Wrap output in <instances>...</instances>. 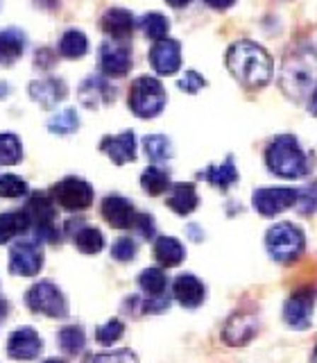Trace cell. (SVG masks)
<instances>
[{
	"mask_svg": "<svg viewBox=\"0 0 317 363\" xmlns=\"http://www.w3.org/2000/svg\"><path fill=\"white\" fill-rule=\"evenodd\" d=\"M224 64L229 73L238 79V84L245 89L258 91L270 84L272 73H275V62H272L270 52L249 39L236 41L224 55Z\"/></svg>",
	"mask_w": 317,
	"mask_h": 363,
	"instance_id": "obj_1",
	"label": "cell"
},
{
	"mask_svg": "<svg viewBox=\"0 0 317 363\" xmlns=\"http://www.w3.org/2000/svg\"><path fill=\"white\" fill-rule=\"evenodd\" d=\"M279 84L283 94L292 100L311 98L317 91V52L311 48H301L290 55L283 62Z\"/></svg>",
	"mask_w": 317,
	"mask_h": 363,
	"instance_id": "obj_2",
	"label": "cell"
},
{
	"mask_svg": "<svg viewBox=\"0 0 317 363\" xmlns=\"http://www.w3.org/2000/svg\"><path fill=\"white\" fill-rule=\"evenodd\" d=\"M265 164L270 173L286 179H297L309 173V159L292 134H279L270 141L265 150Z\"/></svg>",
	"mask_w": 317,
	"mask_h": 363,
	"instance_id": "obj_3",
	"label": "cell"
},
{
	"mask_svg": "<svg viewBox=\"0 0 317 363\" xmlns=\"http://www.w3.org/2000/svg\"><path fill=\"white\" fill-rule=\"evenodd\" d=\"M129 109L139 118H156L166 107V89L156 77H136L129 86Z\"/></svg>",
	"mask_w": 317,
	"mask_h": 363,
	"instance_id": "obj_4",
	"label": "cell"
},
{
	"mask_svg": "<svg viewBox=\"0 0 317 363\" xmlns=\"http://www.w3.org/2000/svg\"><path fill=\"white\" fill-rule=\"evenodd\" d=\"M304 245H306V236L292 223H279L275 227H270L265 234L267 252L279 264H294L304 255Z\"/></svg>",
	"mask_w": 317,
	"mask_h": 363,
	"instance_id": "obj_5",
	"label": "cell"
},
{
	"mask_svg": "<svg viewBox=\"0 0 317 363\" xmlns=\"http://www.w3.org/2000/svg\"><path fill=\"white\" fill-rule=\"evenodd\" d=\"M25 304L34 313H43L50 318H64L68 315V302L64 293L54 286L52 281H39L25 293Z\"/></svg>",
	"mask_w": 317,
	"mask_h": 363,
	"instance_id": "obj_6",
	"label": "cell"
},
{
	"mask_svg": "<svg viewBox=\"0 0 317 363\" xmlns=\"http://www.w3.org/2000/svg\"><path fill=\"white\" fill-rule=\"evenodd\" d=\"M52 198L66 211H82L93 204V186L82 177H64L54 184Z\"/></svg>",
	"mask_w": 317,
	"mask_h": 363,
	"instance_id": "obj_7",
	"label": "cell"
},
{
	"mask_svg": "<svg viewBox=\"0 0 317 363\" xmlns=\"http://www.w3.org/2000/svg\"><path fill=\"white\" fill-rule=\"evenodd\" d=\"M297 202H299V189H290V186H265L254 191L252 196L254 209L260 216H265V218H272V216L290 209Z\"/></svg>",
	"mask_w": 317,
	"mask_h": 363,
	"instance_id": "obj_8",
	"label": "cell"
},
{
	"mask_svg": "<svg viewBox=\"0 0 317 363\" xmlns=\"http://www.w3.org/2000/svg\"><path fill=\"white\" fill-rule=\"evenodd\" d=\"M43 268V247L39 241H18L9 250V272L18 277H34Z\"/></svg>",
	"mask_w": 317,
	"mask_h": 363,
	"instance_id": "obj_9",
	"label": "cell"
},
{
	"mask_svg": "<svg viewBox=\"0 0 317 363\" xmlns=\"http://www.w3.org/2000/svg\"><path fill=\"white\" fill-rule=\"evenodd\" d=\"M25 213L30 216V223L37 227V236L41 241H50L54 243L59 238V232L54 227V218H57V211H54V204L48 196H41V193H34L28 202V209Z\"/></svg>",
	"mask_w": 317,
	"mask_h": 363,
	"instance_id": "obj_10",
	"label": "cell"
},
{
	"mask_svg": "<svg viewBox=\"0 0 317 363\" xmlns=\"http://www.w3.org/2000/svg\"><path fill=\"white\" fill-rule=\"evenodd\" d=\"M315 298L317 291L311 286H301L299 291H294L288 298V302L283 304V320L292 329H309L313 320Z\"/></svg>",
	"mask_w": 317,
	"mask_h": 363,
	"instance_id": "obj_11",
	"label": "cell"
},
{
	"mask_svg": "<svg viewBox=\"0 0 317 363\" xmlns=\"http://www.w3.org/2000/svg\"><path fill=\"white\" fill-rule=\"evenodd\" d=\"M100 71L105 77H125L132 71V48L127 43L107 39L100 45Z\"/></svg>",
	"mask_w": 317,
	"mask_h": 363,
	"instance_id": "obj_12",
	"label": "cell"
},
{
	"mask_svg": "<svg viewBox=\"0 0 317 363\" xmlns=\"http://www.w3.org/2000/svg\"><path fill=\"white\" fill-rule=\"evenodd\" d=\"M256 332H258V318L254 313L238 311L224 323L222 340L231 347H241V345L249 343V340L256 336Z\"/></svg>",
	"mask_w": 317,
	"mask_h": 363,
	"instance_id": "obj_13",
	"label": "cell"
},
{
	"mask_svg": "<svg viewBox=\"0 0 317 363\" xmlns=\"http://www.w3.org/2000/svg\"><path fill=\"white\" fill-rule=\"evenodd\" d=\"M43 340L34 332V327H18L7 340V354L14 361H32L41 354Z\"/></svg>",
	"mask_w": 317,
	"mask_h": 363,
	"instance_id": "obj_14",
	"label": "cell"
},
{
	"mask_svg": "<svg viewBox=\"0 0 317 363\" xmlns=\"http://www.w3.org/2000/svg\"><path fill=\"white\" fill-rule=\"evenodd\" d=\"M79 102H82L84 107L88 109H100L105 105H111L113 100H116V89L109 84L107 77H100V75H93V77H86L82 84H79Z\"/></svg>",
	"mask_w": 317,
	"mask_h": 363,
	"instance_id": "obj_15",
	"label": "cell"
},
{
	"mask_svg": "<svg viewBox=\"0 0 317 363\" xmlns=\"http://www.w3.org/2000/svg\"><path fill=\"white\" fill-rule=\"evenodd\" d=\"M150 64L158 75H175L181 66V45L175 39H161L152 45Z\"/></svg>",
	"mask_w": 317,
	"mask_h": 363,
	"instance_id": "obj_16",
	"label": "cell"
},
{
	"mask_svg": "<svg viewBox=\"0 0 317 363\" xmlns=\"http://www.w3.org/2000/svg\"><path fill=\"white\" fill-rule=\"evenodd\" d=\"M136 213L134 204L122 198V196H107L102 200V218H105L111 227L116 230H129L136 223Z\"/></svg>",
	"mask_w": 317,
	"mask_h": 363,
	"instance_id": "obj_17",
	"label": "cell"
},
{
	"mask_svg": "<svg viewBox=\"0 0 317 363\" xmlns=\"http://www.w3.org/2000/svg\"><path fill=\"white\" fill-rule=\"evenodd\" d=\"M100 150L105 152L116 166L129 164L136 159V136H134V132L105 136V139L100 141Z\"/></svg>",
	"mask_w": 317,
	"mask_h": 363,
	"instance_id": "obj_18",
	"label": "cell"
},
{
	"mask_svg": "<svg viewBox=\"0 0 317 363\" xmlns=\"http://www.w3.org/2000/svg\"><path fill=\"white\" fill-rule=\"evenodd\" d=\"M173 295L181 306H186V309H195V306H200L204 302V298H207V289H204V284L195 275L184 272V275H179L175 279Z\"/></svg>",
	"mask_w": 317,
	"mask_h": 363,
	"instance_id": "obj_19",
	"label": "cell"
},
{
	"mask_svg": "<svg viewBox=\"0 0 317 363\" xmlns=\"http://www.w3.org/2000/svg\"><path fill=\"white\" fill-rule=\"evenodd\" d=\"M28 91H30V98L34 102H39V105L45 109H52L54 105H59V102L66 98V84L57 77L34 79V82H30Z\"/></svg>",
	"mask_w": 317,
	"mask_h": 363,
	"instance_id": "obj_20",
	"label": "cell"
},
{
	"mask_svg": "<svg viewBox=\"0 0 317 363\" xmlns=\"http://www.w3.org/2000/svg\"><path fill=\"white\" fill-rule=\"evenodd\" d=\"M102 30H105V34H109L111 39L116 41H122L132 37V32L136 28V21H134V14L122 7H111L105 11V16H102Z\"/></svg>",
	"mask_w": 317,
	"mask_h": 363,
	"instance_id": "obj_21",
	"label": "cell"
},
{
	"mask_svg": "<svg viewBox=\"0 0 317 363\" xmlns=\"http://www.w3.org/2000/svg\"><path fill=\"white\" fill-rule=\"evenodd\" d=\"M168 207L173 209L179 216H188L197 209L200 198H197V191L192 184H186V182H179V184L170 186V196H168Z\"/></svg>",
	"mask_w": 317,
	"mask_h": 363,
	"instance_id": "obj_22",
	"label": "cell"
},
{
	"mask_svg": "<svg viewBox=\"0 0 317 363\" xmlns=\"http://www.w3.org/2000/svg\"><path fill=\"white\" fill-rule=\"evenodd\" d=\"M25 50V34L16 28L0 30V66H11Z\"/></svg>",
	"mask_w": 317,
	"mask_h": 363,
	"instance_id": "obj_23",
	"label": "cell"
},
{
	"mask_svg": "<svg viewBox=\"0 0 317 363\" xmlns=\"http://www.w3.org/2000/svg\"><path fill=\"white\" fill-rule=\"evenodd\" d=\"M154 259L166 268H175L186 259V250L173 236H158L154 241Z\"/></svg>",
	"mask_w": 317,
	"mask_h": 363,
	"instance_id": "obj_24",
	"label": "cell"
},
{
	"mask_svg": "<svg viewBox=\"0 0 317 363\" xmlns=\"http://www.w3.org/2000/svg\"><path fill=\"white\" fill-rule=\"evenodd\" d=\"M202 177L209 182V184L218 186V189H229L231 184L238 182V168L234 164V157H226L220 166H209L202 173Z\"/></svg>",
	"mask_w": 317,
	"mask_h": 363,
	"instance_id": "obj_25",
	"label": "cell"
},
{
	"mask_svg": "<svg viewBox=\"0 0 317 363\" xmlns=\"http://www.w3.org/2000/svg\"><path fill=\"white\" fill-rule=\"evenodd\" d=\"M32 223H30V216L25 211H14V213H0V245L9 243L11 238L23 234L28 230Z\"/></svg>",
	"mask_w": 317,
	"mask_h": 363,
	"instance_id": "obj_26",
	"label": "cell"
},
{
	"mask_svg": "<svg viewBox=\"0 0 317 363\" xmlns=\"http://www.w3.org/2000/svg\"><path fill=\"white\" fill-rule=\"evenodd\" d=\"M88 50V41L86 34L79 30H68L64 32V37L59 39V55L66 57V60H79L84 57Z\"/></svg>",
	"mask_w": 317,
	"mask_h": 363,
	"instance_id": "obj_27",
	"label": "cell"
},
{
	"mask_svg": "<svg viewBox=\"0 0 317 363\" xmlns=\"http://www.w3.org/2000/svg\"><path fill=\"white\" fill-rule=\"evenodd\" d=\"M139 286L147 298H161L168 286V277L161 268H145L139 275Z\"/></svg>",
	"mask_w": 317,
	"mask_h": 363,
	"instance_id": "obj_28",
	"label": "cell"
},
{
	"mask_svg": "<svg viewBox=\"0 0 317 363\" xmlns=\"http://www.w3.org/2000/svg\"><path fill=\"white\" fill-rule=\"evenodd\" d=\"M143 147H145V155L150 162L154 164H161V162H168L170 157H173V143H170L168 136L163 134H150L143 139Z\"/></svg>",
	"mask_w": 317,
	"mask_h": 363,
	"instance_id": "obj_29",
	"label": "cell"
},
{
	"mask_svg": "<svg viewBox=\"0 0 317 363\" xmlns=\"http://www.w3.org/2000/svg\"><path fill=\"white\" fill-rule=\"evenodd\" d=\"M141 186L147 196H161L163 191L170 189V175L163 168L150 166V168H145V173L141 175Z\"/></svg>",
	"mask_w": 317,
	"mask_h": 363,
	"instance_id": "obj_30",
	"label": "cell"
},
{
	"mask_svg": "<svg viewBox=\"0 0 317 363\" xmlns=\"http://www.w3.org/2000/svg\"><path fill=\"white\" fill-rule=\"evenodd\" d=\"M75 247L84 255H98L105 247V236L96 227H82L75 234Z\"/></svg>",
	"mask_w": 317,
	"mask_h": 363,
	"instance_id": "obj_31",
	"label": "cell"
},
{
	"mask_svg": "<svg viewBox=\"0 0 317 363\" xmlns=\"http://www.w3.org/2000/svg\"><path fill=\"white\" fill-rule=\"evenodd\" d=\"M59 340L62 350H66L68 354H77V352H82L84 345H86V336H84V329L77 327V325H68V327H62L59 329Z\"/></svg>",
	"mask_w": 317,
	"mask_h": 363,
	"instance_id": "obj_32",
	"label": "cell"
},
{
	"mask_svg": "<svg viewBox=\"0 0 317 363\" xmlns=\"http://www.w3.org/2000/svg\"><path fill=\"white\" fill-rule=\"evenodd\" d=\"M139 26H141V30H143L145 37H150V39H154V41L166 39V34H168V30H170L168 18H166L163 14H158V11H150V14H145V16L141 18Z\"/></svg>",
	"mask_w": 317,
	"mask_h": 363,
	"instance_id": "obj_33",
	"label": "cell"
},
{
	"mask_svg": "<svg viewBox=\"0 0 317 363\" xmlns=\"http://www.w3.org/2000/svg\"><path fill=\"white\" fill-rule=\"evenodd\" d=\"M23 159V145L18 141L16 134H0V164L5 166H14Z\"/></svg>",
	"mask_w": 317,
	"mask_h": 363,
	"instance_id": "obj_34",
	"label": "cell"
},
{
	"mask_svg": "<svg viewBox=\"0 0 317 363\" xmlns=\"http://www.w3.org/2000/svg\"><path fill=\"white\" fill-rule=\"evenodd\" d=\"M79 128V116L75 109H64L48 121V130L52 134H73Z\"/></svg>",
	"mask_w": 317,
	"mask_h": 363,
	"instance_id": "obj_35",
	"label": "cell"
},
{
	"mask_svg": "<svg viewBox=\"0 0 317 363\" xmlns=\"http://www.w3.org/2000/svg\"><path fill=\"white\" fill-rule=\"evenodd\" d=\"M122 332H125L122 320H118V318H111L109 323H105L102 327H98L96 338H98V343H100V345L109 347V345H113V343H116V340L122 336Z\"/></svg>",
	"mask_w": 317,
	"mask_h": 363,
	"instance_id": "obj_36",
	"label": "cell"
},
{
	"mask_svg": "<svg viewBox=\"0 0 317 363\" xmlns=\"http://www.w3.org/2000/svg\"><path fill=\"white\" fill-rule=\"evenodd\" d=\"M82 363H139V357L132 350H116L105 354H88Z\"/></svg>",
	"mask_w": 317,
	"mask_h": 363,
	"instance_id": "obj_37",
	"label": "cell"
},
{
	"mask_svg": "<svg viewBox=\"0 0 317 363\" xmlns=\"http://www.w3.org/2000/svg\"><path fill=\"white\" fill-rule=\"evenodd\" d=\"M28 193L25 179L18 175H3L0 177V198H21Z\"/></svg>",
	"mask_w": 317,
	"mask_h": 363,
	"instance_id": "obj_38",
	"label": "cell"
},
{
	"mask_svg": "<svg viewBox=\"0 0 317 363\" xmlns=\"http://www.w3.org/2000/svg\"><path fill=\"white\" fill-rule=\"evenodd\" d=\"M297 207H299V213H304V216H311V213L317 211V182H313V184L299 189V202H297Z\"/></svg>",
	"mask_w": 317,
	"mask_h": 363,
	"instance_id": "obj_39",
	"label": "cell"
},
{
	"mask_svg": "<svg viewBox=\"0 0 317 363\" xmlns=\"http://www.w3.org/2000/svg\"><path fill=\"white\" fill-rule=\"evenodd\" d=\"M134 255H136V243L127 236L118 238V241L111 245V257L116 261H132Z\"/></svg>",
	"mask_w": 317,
	"mask_h": 363,
	"instance_id": "obj_40",
	"label": "cell"
},
{
	"mask_svg": "<svg viewBox=\"0 0 317 363\" xmlns=\"http://www.w3.org/2000/svg\"><path fill=\"white\" fill-rule=\"evenodd\" d=\"M177 86H179L181 91H186V94H197L200 89L207 86V79H204L197 71H188V73L177 82Z\"/></svg>",
	"mask_w": 317,
	"mask_h": 363,
	"instance_id": "obj_41",
	"label": "cell"
},
{
	"mask_svg": "<svg viewBox=\"0 0 317 363\" xmlns=\"http://www.w3.org/2000/svg\"><path fill=\"white\" fill-rule=\"evenodd\" d=\"M134 227H136V230H139L145 238H152V236H154V220H152V216L139 213V216H136Z\"/></svg>",
	"mask_w": 317,
	"mask_h": 363,
	"instance_id": "obj_42",
	"label": "cell"
},
{
	"mask_svg": "<svg viewBox=\"0 0 317 363\" xmlns=\"http://www.w3.org/2000/svg\"><path fill=\"white\" fill-rule=\"evenodd\" d=\"M236 3V0H207V5L213 7V9H226V7H231Z\"/></svg>",
	"mask_w": 317,
	"mask_h": 363,
	"instance_id": "obj_43",
	"label": "cell"
},
{
	"mask_svg": "<svg viewBox=\"0 0 317 363\" xmlns=\"http://www.w3.org/2000/svg\"><path fill=\"white\" fill-rule=\"evenodd\" d=\"M166 3L170 5V7H175V9H181V7H186V5H190L192 0H166Z\"/></svg>",
	"mask_w": 317,
	"mask_h": 363,
	"instance_id": "obj_44",
	"label": "cell"
},
{
	"mask_svg": "<svg viewBox=\"0 0 317 363\" xmlns=\"http://www.w3.org/2000/svg\"><path fill=\"white\" fill-rule=\"evenodd\" d=\"M309 109H311V113L313 116H317V91L311 96V102H309Z\"/></svg>",
	"mask_w": 317,
	"mask_h": 363,
	"instance_id": "obj_45",
	"label": "cell"
},
{
	"mask_svg": "<svg viewBox=\"0 0 317 363\" xmlns=\"http://www.w3.org/2000/svg\"><path fill=\"white\" fill-rule=\"evenodd\" d=\"M9 94V86L5 82H0V98H5Z\"/></svg>",
	"mask_w": 317,
	"mask_h": 363,
	"instance_id": "obj_46",
	"label": "cell"
},
{
	"mask_svg": "<svg viewBox=\"0 0 317 363\" xmlns=\"http://www.w3.org/2000/svg\"><path fill=\"white\" fill-rule=\"evenodd\" d=\"M43 363H66L64 359H48V361H43Z\"/></svg>",
	"mask_w": 317,
	"mask_h": 363,
	"instance_id": "obj_47",
	"label": "cell"
},
{
	"mask_svg": "<svg viewBox=\"0 0 317 363\" xmlns=\"http://www.w3.org/2000/svg\"><path fill=\"white\" fill-rule=\"evenodd\" d=\"M311 363H317V345H315V352H313V357H311Z\"/></svg>",
	"mask_w": 317,
	"mask_h": 363,
	"instance_id": "obj_48",
	"label": "cell"
}]
</instances>
